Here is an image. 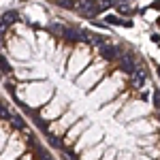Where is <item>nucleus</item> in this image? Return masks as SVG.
Listing matches in <instances>:
<instances>
[{
  "label": "nucleus",
  "mask_w": 160,
  "mask_h": 160,
  "mask_svg": "<svg viewBox=\"0 0 160 160\" xmlns=\"http://www.w3.org/2000/svg\"><path fill=\"white\" fill-rule=\"evenodd\" d=\"M128 130H130L132 135H152V132H156V126L149 122V120H143V122L137 120L132 126H128Z\"/></svg>",
  "instance_id": "1a4fd4ad"
},
{
  "label": "nucleus",
  "mask_w": 160,
  "mask_h": 160,
  "mask_svg": "<svg viewBox=\"0 0 160 160\" xmlns=\"http://www.w3.org/2000/svg\"><path fill=\"white\" fill-rule=\"evenodd\" d=\"M107 68H109V64L98 58V60L92 62V66H88L86 71L75 79V83L79 88H83V90H88V92H92V88L98 86L100 81L107 77Z\"/></svg>",
  "instance_id": "f257e3e1"
},
{
  "label": "nucleus",
  "mask_w": 160,
  "mask_h": 160,
  "mask_svg": "<svg viewBox=\"0 0 160 160\" xmlns=\"http://www.w3.org/2000/svg\"><path fill=\"white\" fill-rule=\"evenodd\" d=\"M139 100H141L143 105H148L149 100H152V90H141V92H139Z\"/></svg>",
  "instance_id": "ddd939ff"
},
{
  "label": "nucleus",
  "mask_w": 160,
  "mask_h": 160,
  "mask_svg": "<svg viewBox=\"0 0 160 160\" xmlns=\"http://www.w3.org/2000/svg\"><path fill=\"white\" fill-rule=\"evenodd\" d=\"M141 160H149V158H141Z\"/></svg>",
  "instance_id": "412c9836"
},
{
  "label": "nucleus",
  "mask_w": 160,
  "mask_h": 160,
  "mask_svg": "<svg viewBox=\"0 0 160 160\" xmlns=\"http://www.w3.org/2000/svg\"><path fill=\"white\" fill-rule=\"evenodd\" d=\"M149 9H154V11H160V0H154V2L149 4Z\"/></svg>",
  "instance_id": "dca6fc26"
},
{
  "label": "nucleus",
  "mask_w": 160,
  "mask_h": 160,
  "mask_svg": "<svg viewBox=\"0 0 160 160\" xmlns=\"http://www.w3.org/2000/svg\"><path fill=\"white\" fill-rule=\"evenodd\" d=\"M56 4H58V7H62V9H73V11H75L77 0H56Z\"/></svg>",
  "instance_id": "f8f14e48"
},
{
  "label": "nucleus",
  "mask_w": 160,
  "mask_h": 160,
  "mask_svg": "<svg viewBox=\"0 0 160 160\" xmlns=\"http://www.w3.org/2000/svg\"><path fill=\"white\" fill-rule=\"evenodd\" d=\"M90 62H92V58H90V47H83V49H81V45L75 47L73 56L66 62V73H68V77H75L77 73L86 71L88 66H90Z\"/></svg>",
  "instance_id": "f03ea898"
},
{
  "label": "nucleus",
  "mask_w": 160,
  "mask_h": 160,
  "mask_svg": "<svg viewBox=\"0 0 160 160\" xmlns=\"http://www.w3.org/2000/svg\"><path fill=\"white\" fill-rule=\"evenodd\" d=\"M88 126H90V122H88L86 118H79V120H77V122L66 130V137H64V148H71V145H73V141H77V139L88 130Z\"/></svg>",
  "instance_id": "0eeeda50"
},
{
  "label": "nucleus",
  "mask_w": 160,
  "mask_h": 160,
  "mask_svg": "<svg viewBox=\"0 0 160 160\" xmlns=\"http://www.w3.org/2000/svg\"><path fill=\"white\" fill-rule=\"evenodd\" d=\"M143 115H148V107H145L141 100L130 102V105H124L122 109L115 113L118 122H132V120H139V118H143Z\"/></svg>",
  "instance_id": "7ed1b4c3"
},
{
  "label": "nucleus",
  "mask_w": 160,
  "mask_h": 160,
  "mask_svg": "<svg viewBox=\"0 0 160 160\" xmlns=\"http://www.w3.org/2000/svg\"><path fill=\"white\" fill-rule=\"evenodd\" d=\"M149 38H152V43H154V45H160V34H158V32H154Z\"/></svg>",
  "instance_id": "2eb2a0df"
},
{
  "label": "nucleus",
  "mask_w": 160,
  "mask_h": 160,
  "mask_svg": "<svg viewBox=\"0 0 160 160\" xmlns=\"http://www.w3.org/2000/svg\"><path fill=\"white\" fill-rule=\"evenodd\" d=\"M98 58L100 60H105L107 64H115V62L120 60V56L124 53V47H120V45H113V43H107V45H102L98 49Z\"/></svg>",
  "instance_id": "6e6552de"
},
{
  "label": "nucleus",
  "mask_w": 160,
  "mask_h": 160,
  "mask_svg": "<svg viewBox=\"0 0 160 160\" xmlns=\"http://www.w3.org/2000/svg\"><path fill=\"white\" fill-rule=\"evenodd\" d=\"M17 160H34V156H32L30 152H26L24 156H22V158H17Z\"/></svg>",
  "instance_id": "f3484780"
},
{
  "label": "nucleus",
  "mask_w": 160,
  "mask_h": 160,
  "mask_svg": "<svg viewBox=\"0 0 160 160\" xmlns=\"http://www.w3.org/2000/svg\"><path fill=\"white\" fill-rule=\"evenodd\" d=\"M105 156V145L98 143V145H92V148H88L83 154H81V160H100Z\"/></svg>",
  "instance_id": "9b49d317"
},
{
  "label": "nucleus",
  "mask_w": 160,
  "mask_h": 160,
  "mask_svg": "<svg viewBox=\"0 0 160 160\" xmlns=\"http://www.w3.org/2000/svg\"><path fill=\"white\" fill-rule=\"evenodd\" d=\"M115 64H118L120 73H122V75H126L128 79H130V77H132V75H135L137 71H139V66H141V62L137 60V58L132 56V53H128V51H124L122 56H120V60L115 62Z\"/></svg>",
  "instance_id": "423d86ee"
},
{
  "label": "nucleus",
  "mask_w": 160,
  "mask_h": 160,
  "mask_svg": "<svg viewBox=\"0 0 160 160\" xmlns=\"http://www.w3.org/2000/svg\"><path fill=\"white\" fill-rule=\"evenodd\" d=\"M77 120H79V118H77V113H71V111H66L64 115H60V120H56V122H51V124H49V130H47V132H49V135L60 137L62 132H66V130H68V128H71V126H73ZM47 132H45V135H47Z\"/></svg>",
  "instance_id": "39448f33"
},
{
  "label": "nucleus",
  "mask_w": 160,
  "mask_h": 160,
  "mask_svg": "<svg viewBox=\"0 0 160 160\" xmlns=\"http://www.w3.org/2000/svg\"><path fill=\"white\" fill-rule=\"evenodd\" d=\"M156 75H158V79H160V64L156 66Z\"/></svg>",
  "instance_id": "6ab92c4d"
},
{
  "label": "nucleus",
  "mask_w": 160,
  "mask_h": 160,
  "mask_svg": "<svg viewBox=\"0 0 160 160\" xmlns=\"http://www.w3.org/2000/svg\"><path fill=\"white\" fill-rule=\"evenodd\" d=\"M152 105L156 111L160 109V90H152Z\"/></svg>",
  "instance_id": "4468645a"
},
{
  "label": "nucleus",
  "mask_w": 160,
  "mask_h": 160,
  "mask_svg": "<svg viewBox=\"0 0 160 160\" xmlns=\"http://www.w3.org/2000/svg\"><path fill=\"white\" fill-rule=\"evenodd\" d=\"M156 122H158V124H160V109H158V111H156Z\"/></svg>",
  "instance_id": "a211bd4d"
},
{
  "label": "nucleus",
  "mask_w": 160,
  "mask_h": 160,
  "mask_svg": "<svg viewBox=\"0 0 160 160\" xmlns=\"http://www.w3.org/2000/svg\"><path fill=\"white\" fill-rule=\"evenodd\" d=\"M145 86H148V73H145V66H139V71L130 77V88H132V90H143Z\"/></svg>",
  "instance_id": "9d476101"
},
{
  "label": "nucleus",
  "mask_w": 160,
  "mask_h": 160,
  "mask_svg": "<svg viewBox=\"0 0 160 160\" xmlns=\"http://www.w3.org/2000/svg\"><path fill=\"white\" fill-rule=\"evenodd\" d=\"M156 26H158V28H160V15H158V17H156Z\"/></svg>",
  "instance_id": "aec40b11"
},
{
  "label": "nucleus",
  "mask_w": 160,
  "mask_h": 160,
  "mask_svg": "<svg viewBox=\"0 0 160 160\" xmlns=\"http://www.w3.org/2000/svg\"><path fill=\"white\" fill-rule=\"evenodd\" d=\"M100 139H102V130L94 126L92 130L88 128L86 132H83V135L79 137V143H77V148H68V149H71V152H73L75 156H77V154H79L81 149L86 152V149H88V148H92V145H98V143H100Z\"/></svg>",
  "instance_id": "20e7f679"
}]
</instances>
